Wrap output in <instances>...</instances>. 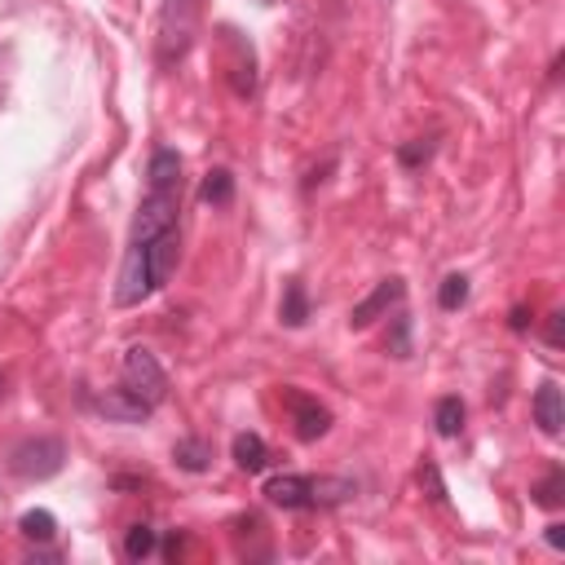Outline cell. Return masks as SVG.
I'll use <instances>...</instances> for the list:
<instances>
[{"instance_id":"6da1fadb","label":"cell","mask_w":565,"mask_h":565,"mask_svg":"<svg viewBox=\"0 0 565 565\" xmlns=\"http://www.w3.org/2000/svg\"><path fill=\"white\" fill-rule=\"evenodd\" d=\"M124 389L137 393L141 402H151V406H160L168 398V376H164V367H160V359L151 349L133 344L124 353Z\"/></svg>"},{"instance_id":"7a4b0ae2","label":"cell","mask_w":565,"mask_h":565,"mask_svg":"<svg viewBox=\"0 0 565 565\" xmlns=\"http://www.w3.org/2000/svg\"><path fill=\"white\" fill-rule=\"evenodd\" d=\"M177 212H181V190H147L137 217H133V239L128 243H151L164 230H177Z\"/></svg>"},{"instance_id":"3957f363","label":"cell","mask_w":565,"mask_h":565,"mask_svg":"<svg viewBox=\"0 0 565 565\" xmlns=\"http://www.w3.org/2000/svg\"><path fill=\"white\" fill-rule=\"evenodd\" d=\"M194 23H199V0H168L164 23H160V62L164 66L186 58V49L194 40Z\"/></svg>"},{"instance_id":"277c9868","label":"cell","mask_w":565,"mask_h":565,"mask_svg":"<svg viewBox=\"0 0 565 565\" xmlns=\"http://www.w3.org/2000/svg\"><path fill=\"white\" fill-rule=\"evenodd\" d=\"M62 460H66V447H62L58 438H27V442H18V447L10 451V468H14L18 477H27V481L53 477V473L62 468Z\"/></svg>"},{"instance_id":"5b68a950","label":"cell","mask_w":565,"mask_h":565,"mask_svg":"<svg viewBox=\"0 0 565 565\" xmlns=\"http://www.w3.org/2000/svg\"><path fill=\"white\" fill-rule=\"evenodd\" d=\"M128 252H133L141 265H147L151 292H160L164 282L173 278L177 261H181V239H177V230H164V235H155L151 243H128Z\"/></svg>"},{"instance_id":"8992f818","label":"cell","mask_w":565,"mask_h":565,"mask_svg":"<svg viewBox=\"0 0 565 565\" xmlns=\"http://www.w3.org/2000/svg\"><path fill=\"white\" fill-rule=\"evenodd\" d=\"M282 406H288L292 429H297L301 442L327 438V429H331V411H327L318 398H310V393H301V389H282Z\"/></svg>"},{"instance_id":"52a82bcc","label":"cell","mask_w":565,"mask_h":565,"mask_svg":"<svg viewBox=\"0 0 565 565\" xmlns=\"http://www.w3.org/2000/svg\"><path fill=\"white\" fill-rule=\"evenodd\" d=\"M402 297H406V282H402V278H385V282H376V292H372L367 301H359V305L349 310V327H353V331L372 327V323H376L380 314H389Z\"/></svg>"},{"instance_id":"ba28073f","label":"cell","mask_w":565,"mask_h":565,"mask_svg":"<svg viewBox=\"0 0 565 565\" xmlns=\"http://www.w3.org/2000/svg\"><path fill=\"white\" fill-rule=\"evenodd\" d=\"M265 500H269L274 508L301 513V508H310V504H314V481H310V477H301V473H278V477H269V481H265Z\"/></svg>"},{"instance_id":"9c48e42d","label":"cell","mask_w":565,"mask_h":565,"mask_svg":"<svg viewBox=\"0 0 565 565\" xmlns=\"http://www.w3.org/2000/svg\"><path fill=\"white\" fill-rule=\"evenodd\" d=\"M98 411H102L106 419H115V424H147L155 406L141 402L137 393H128V389L120 385V389H106V393L98 398Z\"/></svg>"},{"instance_id":"30bf717a","label":"cell","mask_w":565,"mask_h":565,"mask_svg":"<svg viewBox=\"0 0 565 565\" xmlns=\"http://www.w3.org/2000/svg\"><path fill=\"white\" fill-rule=\"evenodd\" d=\"M535 424H539L548 438H561V429H565V398H561L556 380L539 385V393H535Z\"/></svg>"},{"instance_id":"8fae6325","label":"cell","mask_w":565,"mask_h":565,"mask_svg":"<svg viewBox=\"0 0 565 565\" xmlns=\"http://www.w3.org/2000/svg\"><path fill=\"white\" fill-rule=\"evenodd\" d=\"M230 455H235V464L243 473H265V464H269V447H265L261 434H239L235 447H230Z\"/></svg>"},{"instance_id":"7c38bea8","label":"cell","mask_w":565,"mask_h":565,"mask_svg":"<svg viewBox=\"0 0 565 565\" xmlns=\"http://www.w3.org/2000/svg\"><path fill=\"white\" fill-rule=\"evenodd\" d=\"M147 177H151V190H181V160H177V151H168V147L155 151Z\"/></svg>"},{"instance_id":"4fadbf2b","label":"cell","mask_w":565,"mask_h":565,"mask_svg":"<svg viewBox=\"0 0 565 565\" xmlns=\"http://www.w3.org/2000/svg\"><path fill=\"white\" fill-rule=\"evenodd\" d=\"M278 314H282V323H288V327H305L310 323V297H305V282L301 278H292L288 288H282Z\"/></svg>"},{"instance_id":"5bb4252c","label":"cell","mask_w":565,"mask_h":565,"mask_svg":"<svg viewBox=\"0 0 565 565\" xmlns=\"http://www.w3.org/2000/svg\"><path fill=\"white\" fill-rule=\"evenodd\" d=\"M173 460H177V468H186V473H208L212 447H208L203 438H181V442L173 447Z\"/></svg>"},{"instance_id":"9a60e30c","label":"cell","mask_w":565,"mask_h":565,"mask_svg":"<svg viewBox=\"0 0 565 565\" xmlns=\"http://www.w3.org/2000/svg\"><path fill=\"white\" fill-rule=\"evenodd\" d=\"M199 199L212 203V208H226V203L235 199V177H230V168H212V173L203 177V186H199Z\"/></svg>"},{"instance_id":"2e32d148","label":"cell","mask_w":565,"mask_h":565,"mask_svg":"<svg viewBox=\"0 0 565 565\" xmlns=\"http://www.w3.org/2000/svg\"><path fill=\"white\" fill-rule=\"evenodd\" d=\"M18 530H23L27 543H49V539L58 535V517H53L49 508H32V513H23Z\"/></svg>"},{"instance_id":"e0dca14e","label":"cell","mask_w":565,"mask_h":565,"mask_svg":"<svg viewBox=\"0 0 565 565\" xmlns=\"http://www.w3.org/2000/svg\"><path fill=\"white\" fill-rule=\"evenodd\" d=\"M434 424H438V434L442 438H460V429H464V402L451 393V398H438V406H434Z\"/></svg>"},{"instance_id":"ac0fdd59","label":"cell","mask_w":565,"mask_h":565,"mask_svg":"<svg viewBox=\"0 0 565 565\" xmlns=\"http://www.w3.org/2000/svg\"><path fill=\"white\" fill-rule=\"evenodd\" d=\"M438 305L442 310H464L468 305V274H447L442 278V288H438Z\"/></svg>"},{"instance_id":"d6986e66","label":"cell","mask_w":565,"mask_h":565,"mask_svg":"<svg viewBox=\"0 0 565 565\" xmlns=\"http://www.w3.org/2000/svg\"><path fill=\"white\" fill-rule=\"evenodd\" d=\"M155 530L151 526H128V535H124V556L128 561H147L151 552H155Z\"/></svg>"},{"instance_id":"ffe728a7","label":"cell","mask_w":565,"mask_h":565,"mask_svg":"<svg viewBox=\"0 0 565 565\" xmlns=\"http://www.w3.org/2000/svg\"><path fill=\"white\" fill-rule=\"evenodd\" d=\"M434 151H438V137H415V141H406V147H398V164L419 168V164L434 160Z\"/></svg>"},{"instance_id":"44dd1931","label":"cell","mask_w":565,"mask_h":565,"mask_svg":"<svg viewBox=\"0 0 565 565\" xmlns=\"http://www.w3.org/2000/svg\"><path fill=\"white\" fill-rule=\"evenodd\" d=\"M353 494V481H344V477H318L314 481V504H344Z\"/></svg>"},{"instance_id":"7402d4cb","label":"cell","mask_w":565,"mask_h":565,"mask_svg":"<svg viewBox=\"0 0 565 565\" xmlns=\"http://www.w3.org/2000/svg\"><path fill=\"white\" fill-rule=\"evenodd\" d=\"M530 494H535V504H539V508H561V500H565V473H561V468L548 473Z\"/></svg>"},{"instance_id":"603a6c76","label":"cell","mask_w":565,"mask_h":565,"mask_svg":"<svg viewBox=\"0 0 565 565\" xmlns=\"http://www.w3.org/2000/svg\"><path fill=\"white\" fill-rule=\"evenodd\" d=\"M406 331H411V323H406V314H398V327H393V340H389V353H393V359H411V340H406Z\"/></svg>"},{"instance_id":"cb8c5ba5","label":"cell","mask_w":565,"mask_h":565,"mask_svg":"<svg viewBox=\"0 0 565 565\" xmlns=\"http://www.w3.org/2000/svg\"><path fill=\"white\" fill-rule=\"evenodd\" d=\"M561 340H565V314H552L548 318V344L561 349Z\"/></svg>"},{"instance_id":"d4e9b609","label":"cell","mask_w":565,"mask_h":565,"mask_svg":"<svg viewBox=\"0 0 565 565\" xmlns=\"http://www.w3.org/2000/svg\"><path fill=\"white\" fill-rule=\"evenodd\" d=\"M530 327V310H513V331H526Z\"/></svg>"},{"instance_id":"484cf974","label":"cell","mask_w":565,"mask_h":565,"mask_svg":"<svg viewBox=\"0 0 565 565\" xmlns=\"http://www.w3.org/2000/svg\"><path fill=\"white\" fill-rule=\"evenodd\" d=\"M548 543H552V548H565V526H548Z\"/></svg>"},{"instance_id":"4316f807","label":"cell","mask_w":565,"mask_h":565,"mask_svg":"<svg viewBox=\"0 0 565 565\" xmlns=\"http://www.w3.org/2000/svg\"><path fill=\"white\" fill-rule=\"evenodd\" d=\"M0 398H5V372H0Z\"/></svg>"}]
</instances>
